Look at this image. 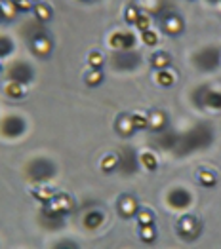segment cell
Here are the masks:
<instances>
[{"instance_id":"cell-26","label":"cell","mask_w":221,"mask_h":249,"mask_svg":"<svg viewBox=\"0 0 221 249\" xmlns=\"http://www.w3.org/2000/svg\"><path fill=\"white\" fill-rule=\"evenodd\" d=\"M84 82H86V86H90V88L100 86V84L103 82V72H101V69H90V71L86 72V76H84Z\"/></svg>"},{"instance_id":"cell-9","label":"cell","mask_w":221,"mask_h":249,"mask_svg":"<svg viewBox=\"0 0 221 249\" xmlns=\"http://www.w3.org/2000/svg\"><path fill=\"white\" fill-rule=\"evenodd\" d=\"M109 44H111V48H115L119 52H130L136 46V36L132 33H115V35H111Z\"/></svg>"},{"instance_id":"cell-35","label":"cell","mask_w":221,"mask_h":249,"mask_svg":"<svg viewBox=\"0 0 221 249\" xmlns=\"http://www.w3.org/2000/svg\"><path fill=\"white\" fill-rule=\"evenodd\" d=\"M0 19H2V10H0Z\"/></svg>"},{"instance_id":"cell-11","label":"cell","mask_w":221,"mask_h":249,"mask_svg":"<svg viewBox=\"0 0 221 249\" xmlns=\"http://www.w3.org/2000/svg\"><path fill=\"white\" fill-rule=\"evenodd\" d=\"M138 211H140V204H138V200H136L132 194L121 196V200H119V213H121L124 219L136 217Z\"/></svg>"},{"instance_id":"cell-4","label":"cell","mask_w":221,"mask_h":249,"mask_svg":"<svg viewBox=\"0 0 221 249\" xmlns=\"http://www.w3.org/2000/svg\"><path fill=\"white\" fill-rule=\"evenodd\" d=\"M56 173L54 166L48 162V160H35L31 167H29V177L35 181V183H46L48 179H52Z\"/></svg>"},{"instance_id":"cell-20","label":"cell","mask_w":221,"mask_h":249,"mask_svg":"<svg viewBox=\"0 0 221 249\" xmlns=\"http://www.w3.org/2000/svg\"><path fill=\"white\" fill-rule=\"evenodd\" d=\"M155 78H157V84L162 88H172L176 84V72L170 69H162V71H157Z\"/></svg>"},{"instance_id":"cell-22","label":"cell","mask_w":221,"mask_h":249,"mask_svg":"<svg viewBox=\"0 0 221 249\" xmlns=\"http://www.w3.org/2000/svg\"><path fill=\"white\" fill-rule=\"evenodd\" d=\"M140 164L145 167L147 171H157V169H159V158H157L155 152H141Z\"/></svg>"},{"instance_id":"cell-6","label":"cell","mask_w":221,"mask_h":249,"mask_svg":"<svg viewBox=\"0 0 221 249\" xmlns=\"http://www.w3.org/2000/svg\"><path fill=\"white\" fill-rule=\"evenodd\" d=\"M35 78V71L29 63L18 61L8 69V80H18L21 84H29Z\"/></svg>"},{"instance_id":"cell-37","label":"cell","mask_w":221,"mask_h":249,"mask_svg":"<svg viewBox=\"0 0 221 249\" xmlns=\"http://www.w3.org/2000/svg\"><path fill=\"white\" fill-rule=\"evenodd\" d=\"M0 69H2V63H0Z\"/></svg>"},{"instance_id":"cell-1","label":"cell","mask_w":221,"mask_h":249,"mask_svg":"<svg viewBox=\"0 0 221 249\" xmlns=\"http://www.w3.org/2000/svg\"><path fill=\"white\" fill-rule=\"evenodd\" d=\"M75 208V200L69 194H54V198L50 202L44 204V213L48 217H63L67 213H71Z\"/></svg>"},{"instance_id":"cell-27","label":"cell","mask_w":221,"mask_h":249,"mask_svg":"<svg viewBox=\"0 0 221 249\" xmlns=\"http://www.w3.org/2000/svg\"><path fill=\"white\" fill-rule=\"evenodd\" d=\"M140 14H141L140 8H138L136 4H130V6H126V10H124V19H126V23H130V25H136Z\"/></svg>"},{"instance_id":"cell-28","label":"cell","mask_w":221,"mask_h":249,"mask_svg":"<svg viewBox=\"0 0 221 249\" xmlns=\"http://www.w3.org/2000/svg\"><path fill=\"white\" fill-rule=\"evenodd\" d=\"M103 63H105V57H103L101 52L94 50V52L88 53V65H90V69H101Z\"/></svg>"},{"instance_id":"cell-8","label":"cell","mask_w":221,"mask_h":249,"mask_svg":"<svg viewBox=\"0 0 221 249\" xmlns=\"http://www.w3.org/2000/svg\"><path fill=\"white\" fill-rule=\"evenodd\" d=\"M31 50H33V53L35 55H39V57H48L50 53H52V50H54V42L52 38L48 36V35H37V36H33V40H31Z\"/></svg>"},{"instance_id":"cell-25","label":"cell","mask_w":221,"mask_h":249,"mask_svg":"<svg viewBox=\"0 0 221 249\" xmlns=\"http://www.w3.org/2000/svg\"><path fill=\"white\" fill-rule=\"evenodd\" d=\"M199 181H201L202 187L212 188V187H216L218 177H216V173L210 171V169H201V171H199Z\"/></svg>"},{"instance_id":"cell-29","label":"cell","mask_w":221,"mask_h":249,"mask_svg":"<svg viewBox=\"0 0 221 249\" xmlns=\"http://www.w3.org/2000/svg\"><path fill=\"white\" fill-rule=\"evenodd\" d=\"M14 52V42L10 36L0 35V57H8Z\"/></svg>"},{"instance_id":"cell-16","label":"cell","mask_w":221,"mask_h":249,"mask_svg":"<svg viewBox=\"0 0 221 249\" xmlns=\"http://www.w3.org/2000/svg\"><path fill=\"white\" fill-rule=\"evenodd\" d=\"M27 84H21L18 80H8V84L4 86V93L10 97V99H21L25 93H27Z\"/></svg>"},{"instance_id":"cell-24","label":"cell","mask_w":221,"mask_h":249,"mask_svg":"<svg viewBox=\"0 0 221 249\" xmlns=\"http://www.w3.org/2000/svg\"><path fill=\"white\" fill-rule=\"evenodd\" d=\"M140 236H141V242H145V244H153L155 240H157V229H155V223H151V225H140Z\"/></svg>"},{"instance_id":"cell-33","label":"cell","mask_w":221,"mask_h":249,"mask_svg":"<svg viewBox=\"0 0 221 249\" xmlns=\"http://www.w3.org/2000/svg\"><path fill=\"white\" fill-rule=\"evenodd\" d=\"M136 29L138 31H147V29H151V18L147 16V14H140V18L136 21Z\"/></svg>"},{"instance_id":"cell-7","label":"cell","mask_w":221,"mask_h":249,"mask_svg":"<svg viewBox=\"0 0 221 249\" xmlns=\"http://www.w3.org/2000/svg\"><path fill=\"white\" fill-rule=\"evenodd\" d=\"M191 202H193V198H191V194H189L185 188H174V190H170V194H168V204H170V208L178 209V211L187 209L191 206Z\"/></svg>"},{"instance_id":"cell-13","label":"cell","mask_w":221,"mask_h":249,"mask_svg":"<svg viewBox=\"0 0 221 249\" xmlns=\"http://www.w3.org/2000/svg\"><path fill=\"white\" fill-rule=\"evenodd\" d=\"M117 131H119V135L122 137H132L138 129L134 127V122H132V114H121L119 118H117Z\"/></svg>"},{"instance_id":"cell-21","label":"cell","mask_w":221,"mask_h":249,"mask_svg":"<svg viewBox=\"0 0 221 249\" xmlns=\"http://www.w3.org/2000/svg\"><path fill=\"white\" fill-rule=\"evenodd\" d=\"M121 166V156L119 154H115V152H111V154H105L103 158H101V169L105 171V173H111V171H115L117 167Z\"/></svg>"},{"instance_id":"cell-23","label":"cell","mask_w":221,"mask_h":249,"mask_svg":"<svg viewBox=\"0 0 221 249\" xmlns=\"http://www.w3.org/2000/svg\"><path fill=\"white\" fill-rule=\"evenodd\" d=\"M0 10H2V19H8L12 21L16 16H18V8H16V4H14V0H2L0 2Z\"/></svg>"},{"instance_id":"cell-17","label":"cell","mask_w":221,"mask_h":249,"mask_svg":"<svg viewBox=\"0 0 221 249\" xmlns=\"http://www.w3.org/2000/svg\"><path fill=\"white\" fill-rule=\"evenodd\" d=\"M170 65H172V55L168 52H155L151 55V67L157 69V71L170 69Z\"/></svg>"},{"instance_id":"cell-18","label":"cell","mask_w":221,"mask_h":249,"mask_svg":"<svg viewBox=\"0 0 221 249\" xmlns=\"http://www.w3.org/2000/svg\"><path fill=\"white\" fill-rule=\"evenodd\" d=\"M33 12H35L37 19L42 21V23L52 21V18H54V10H52V6H50V4H46V2H35Z\"/></svg>"},{"instance_id":"cell-36","label":"cell","mask_w":221,"mask_h":249,"mask_svg":"<svg viewBox=\"0 0 221 249\" xmlns=\"http://www.w3.org/2000/svg\"><path fill=\"white\" fill-rule=\"evenodd\" d=\"M33 2H42V0H33Z\"/></svg>"},{"instance_id":"cell-3","label":"cell","mask_w":221,"mask_h":249,"mask_svg":"<svg viewBox=\"0 0 221 249\" xmlns=\"http://www.w3.org/2000/svg\"><path fill=\"white\" fill-rule=\"evenodd\" d=\"M201 225H199V221L193 217V215H183L180 217V221H178V232H180V236L183 240H187V242H193V240H197L199 238V234H201Z\"/></svg>"},{"instance_id":"cell-32","label":"cell","mask_w":221,"mask_h":249,"mask_svg":"<svg viewBox=\"0 0 221 249\" xmlns=\"http://www.w3.org/2000/svg\"><path fill=\"white\" fill-rule=\"evenodd\" d=\"M136 217H138V223L140 225H151V223H155V217H153V213L149 209H140L136 213Z\"/></svg>"},{"instance_id":"cell-10","label":"cell","mask_w":221,"mask_h":249,"mask_svg":"<svg viewBox=\"0 0 221 249\" xmlns=\"http://www.w3.org/2000/svg\"><path fill=\"white\" fill-rule=\"evenodd\" d=\"M162 29L170 36H180L181 33H183V29H185V23H183V19H181L178 14H168L162 19Z\"/></svg>"},{"instance_id":"cell-5","label":"cell","mask_w":221,"mask_h":249,"mask_svg":"<svg viewBox=\"0 0 221 249\" xmlns=\"http://www.w3.org/2000/svg\"><path fill=\"white\" fill-rule=\"evenodd\" d=\"M23 131H25V122H23V118L16 116V114H10L0 122V133L8 139L20 137Z\"/></svg>"},{"instance_id":"cell-34","label":"cell","mask_w":221,"mask_h":249,"mask_svg":"<svg viewBox=\"0 0 221 249\" xmlns=\"http://www.w3.org/2000/svg\"><path fill=\"white\" fill-rule=\"evenodd\" d=\"M14 4H16V8H18L20 12H31L33 6H35L33 0H14Z\"/></svg>"},{"instance_id":"cell-12","label":"cell","mask_w":221,"mask_h":249,"mask_svg":"<svg viewBox=\"0 0 221 249\" xmlns=\"http://www.w3.org/2000/svg\"><path fill=\"white\" fill-rule=\"evenodd\" d=\"M147 122H149V129L153 131H162L166 124H168V118H166V112L161 108H155L147 114Z\"/></svg>"},{"instance_id":"cell-31","label":"cell","mask_w":221,"mask_h":249,"mask_svg":"<svg viewBox=\"0 0 221 249\" xmlns=\"http://www.w3.org/2000/svg\"><path fill=\"white\" fill-rule=\"evenodd\" d=\"M132 122H134V127H136V129H147V127H149L147 114H143V112H134V114H132Z\"/></svg>"},{"instance_id":"cell-15","label":"cell","mask_w":221,"mask_h":249,"mask_svg":"<svg viewBox=\"0 0 221 249\" xmlns=\"http://www.w3.org/2000/svg\"><path fill=\"white\" fill-rule=\"evenodd\" d=\"M103 221H105V215H103V211H100V209L88 211L84 215V227L88 230H98L103 225Z\"/></svg>"},{"instance_id":"cell-14","label":"cell","mask_w":221,"mask_h":249,"mask_svg":"<svg viewBox=\"0 0 221 249\" xmlns=\"http://www.w3.org/2000/svg\"><path fill=\"white\" fill-rule=\"evenodd\" d=\"M202 101L201 105L208 107V108H214V110H221V91L216 89H204L202 91Z\"/></svg>"},{"instance_id":"cell-38","label":"cell","mask_w":221,"mask_h":249,"mask_svg":"<svg viewBox=\"0 0 221 249\" xmlns=\"http://www.w3.org/2000/svg\"><path fill=\"white\" fill-rule=\"evenodd\" d=\"M212 2H216V0H212Z\"/></svg>"},{"instance_id":"cell-2","label":"cell","mask_w":221,"mask_h":249,"mask_svg":"<svg viewBox=\"0 0 221 249\" xmlns=\"http://www.w3.org/2000/svg\"><path fill=\"white\" fill-rule=\"evenodd\" d=\"M220 48L208 46V48H202L201 52L195 55V63L202 71H214L220 65Z\"/></svg>"},{"instance_id":"cell-30","label":"cell","mask_w":221,"mask_h":249,"mask_svg":"<svg viewBox=\"0 0 221 249\" xmlns=\"http://www.w3.org/2000/svg\"><path fill=\"white\" fill-rule=\"evenodd\" d=\"M141 40H143L145 46H157L161 38H159V33H157V31L147 29V31H143V33H141Z\"/></svg>"},{"instance_id":"cell-19","label":"cell","mask_w":221,"mask_h":249,"mask_svg":"<svg viewBox=\"0 0 221 249\" xmlns=\"http://www.w3.org/2000/svg\"><path fill=\"white\" fill-rule=\"evenodd\" d=\"M31 194H33V196H35L39 202L46 204V202H50V200L54 198V194H56V192L48 187V185H42V183H40V185H37L35 188H31Z\"/></svg>"}]
</instances>
